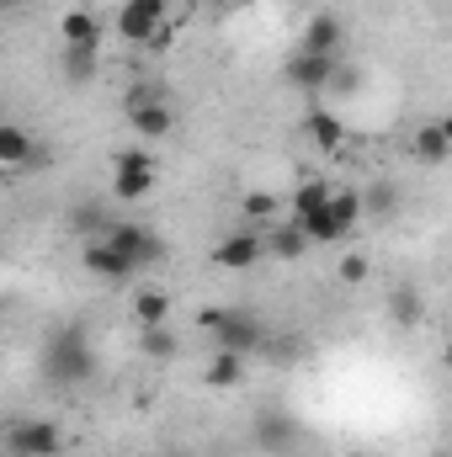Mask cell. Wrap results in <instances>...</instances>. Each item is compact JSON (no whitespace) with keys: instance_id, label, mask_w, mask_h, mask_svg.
I'll use <instances>...</instances> for the list:
<instances>
[{"instance_id":"obj_31","label":"cell","mask_w":452,"mask_h":457,"mask_svg":"<svg viewBox=\"0 0 452 457\" xmlns=\"http://www.w3.org/2000/svg\"><path fill=\"white\" fill-rule=\"evenodd\" d=\"M346 457H372V453H346Z\"/></svg>"},{"instance_id":"obj_12","label":"cell","mask_w":452,"mask_h":457,"mask_svg":"<svg viewBox=\"0 0 452 457\" xmlns=\"http://www.w3.org/2000/svg\"><path fill=\"white\" fill-rule=\"evenodd\" d=\"M113 224V208H107V197H75L70 208H64V228L75 234V239H102Z\"/></svg>"},{"instance_id":"obj_4","label":"cell","mask_w":452,"mask_h":457,"mask_svg":"<svg viewBox=\"0 0 452 457\" xmlns=\"http://www.w3.org/2000/svg\"><path fill=\"white\" fill-rule=\"evenodd\" d=\"M160 187V160L155 149H117L113 154V197L117 203H149Z\"/></svg>"},{"instance_id":"obj_32","label":"cell","mask_w":452,"mask_h":457,"mask_svg":"<svg viewBox=\"0 0 452 457\" xmlns=\"http://www.w3.org/2000/svg\"><path fill=\"white\" fill-rule=\"evenodd\" d=\"M0 107H5V102H0ZM0 122H5V117H0Z\"/></svg>"},{"instance_id":"obj_5","label":"cell","mask_w":452,"mask_h":457,"mask_svg":"<svg viewBox=\"0 0 452 457\" xmlns=\"http://www.w3.org/2000/svg\"><path fill=\"white\" fill-rule=\"evenodd\" d=\"M102 239L113 245L133 271H149V266H160V261H165V239L155 234V224H144V219H113Z\"/></svg>"},{"instance_id":"obj_30","label":"cell","mask_w":452,"mask_h":457,"mask_svg":"<svg viewBox=\"0 0 452 457\" xmlns=\"http://www.w3.org/2000/svg\"><path fill=\"white\" fill-rule=\"evenodd\" d=\"M21 5H27V0H0V11H21Z\"/></svg>"},{"instance_id":"obj_11","label":"cell","mask_w":452,"mask_h":457,"mask_svg":"<svg viewBox=\"0 0 452 457\" xmlns=\"http://www.w3.org/2000/svg\"><path fill=\"white\" fill-rule=\"evenodd\" d=\"M261 255H266V250H261V234H255V228H245V224L229 228L224 239L213 245V261H219L224 271H250Z\"/></svg>"},{"instance_id":"obj_28","label":"cell","mask_w":452,"mask_h":457,"mask_svg":"<svg viewBox=\"0 0 452 457\" xmlns=\"http://www.w3.org/2000/svg\"><path fill=\"white\" fill-rule=\"evenodd\" d=\"M351 91H362V70L340 59V64H336V75H331V86H325V96H351Z\"/></svg>"},{"instance_id":"obj_7","label":"cell","mask_w":452,"mask_h":457,"mask_svg":"<svg viewBox=\"0 0 452 457\" xmlns=\"http://www.w3.org/2000/svg\"><path fill=\"white\" fill-rule=\"evenodd\" d=\"M219 351H234V356H261V341H266V320L255 314V309H224L219 314V325L208 330Z\"/></svg>"},{"instance_id":"obj_16","label":"cell","mask_w":452,"mask_h":457,"mask_svg":"<svg viewBox=\"0 0 452 457\" xmlns=\"http://www.w3.org/2000/svg\"><path fill=\"white\" fill-rule=\"evenodd\" d=\"M0 165H5V170L43 165V154H38V138H32L27 128H16V122H0Z\"/></svg>"},{"instance_id":"obj_2","label":"cell","mask_w":452,"mask_h":457,"mask_svg":"<svg viewBox=\"0 0 452 457\" xmlns=\"http://www.w3.org/2000/svg\"><path fill=\"white\" fill-rule=\"evenodd\" d=\"M122 117H128V128H133L144 144H160V138L176 128V112H171V102H165V91H160L155 80H138V86L122 91Z\"/></svg>"},{"instance_id":"obj_21","label":"cell","mask_w":452,"mask_h":457,"mask_svg":"<svg viewBox=\"0 0 452 457\" xmlns=\"http://www.w3.org/2000/svg\"><path fill=\"white\" fill-rule=\"evenodd\" d=\"M59 75H64L70 86H91V80L102 75V48H64V54H59Z\"/></svg>"},{"instance_id":"obj_1","label":"cell","mask_w":452,"mask_h":457,"mask_svg":"<svg viewBox=\"0 0 452 457\" xmlns=\"http://www.w3.org/2000/svg\"><path fill=\"white\" fill-rule=\"evenodd\" d=\"M96 341H91V330L80 325V320H70V325H54L48 330V341L38 351V372H43V383H54V388H86L91 378H96Z\"/></svg>"},{"instance_id":"obj_10","label":"cell","mask_w":452,"mask_h":457,"mask_svg":"<svg viewBox=\"0 0 452 457\" xmlns=\"http://www.w3.org/2000/svg\"><path fill=\"white\" fill-rule=\"evenodd\" d=\"M250 436H255V447H261V453H293L304 431H298V420H293L288 410H261Z\"/></svg>"},{"instance_id":"obj_25","label":"cell","mask_w":452,"mask_h":457,"mask_svg":"<svg viewBox=\"0 0 452 457\" xmlns=\"http://www.w3.org/2000/svg\"><path fill=\"white\" fill-rule=\"evenodd\" d=\"M133 314H138L144 330H149V325H165V320H171V293H160V287H138Z\"/></svg>"},{"instance_id":"obj_14","label":"cell","mask_w":452,"mask_h":457,"mask_svg":"<svg viewBox=\"0 0 452 457\" xmlns=\"http://www.w3.org/2000/svg\"><path fill=\"white\" fill-rule=\"evenodd\" d=\"M261 250H266V255H277V261H304L314 245L304 239V228L293 224V219H277V224L261 228Z\"/></svg>"},{"instance_id":"obj_20","label":"cell","mask_w":452,"mask_h":457,"mask_svg":"<svg viewBox=\"0 0 452 457\" xmlns=\"http://www.w3.org/2000/svg\"><path fill=\"white\" fill-rule=\"evenodd\" d=\"M340 43H346L340 16L320 11V16H309V27H304V43H298V48H309V54H340Z\"/></svg>"},{"instance_id":"obj_6","label":"cell","mask_w":452,"mask_h":457,"mask_svg":"<svg viewBox=\"0 0 452 457\" xmlns=\"http://www.w3.org/2000/svg\"><path fill=\"white\" fill-rule=\"evenodd\" d=\"M165 21H171V0H122L117 16H113L117 37L133 43V48H149V43L160 37Z\"/></svg>"},{"instance_id":"obj_9","label":"cell","mask_w":452,"mask_h":457,"mask_svg":"<svg viewBox=\"0 0 452 457\" xmlns=\"http://www.w3.org/2000/svg\"><path fill=\"white\" fill-rule=\"evenodd\" d=\"M5 447L11 457H59L64 453V431L54 426V420H16L11 431H5Z\"/></svg>"},{"instance_id":"obj_17","label":"cell","mask_w":452,"mask_h":457,"mask_svg":"<svg viewBox=\"0 0 452 457\" xmlns=\"http://www.w3.org/2000/svg\"><path fill=\"white\" fill-rule=\"evenodd\" d=\"M59 37H64V48H102V16L75 5L59 16Z\"/></svg>"},{"instance_id":"obj_19","label":"cell","mask_w":452,"mask_h":457,"mask_svg":"<svg viewBox=\"0 0 452 457\" xmlns=\"http://www.w3.org/2000/svg\"><path fill=\"white\" fill-rule=\"evenodd\" d=\"M389 320H394L399 330H421V325H426V293H421L415 282H399V287L389 293Z\"/></svg>"},{"instance_id":"obj_3","label":"cell","mask_w":452,"mask_h":457,"mask_svg":"<svg viewBox=\"0 0 452 457\" xmlns=\"http://www.w3.org/2000/svg\"><path fill=\"white\" fill-rule=\"evenodd\" d=\"M293 224L304 228V239H309V245H340V239H351V234H356V224H362L356 192L336 187L325 208H314V213H304V219H293Z\"/></svg>"},{"instance_id":"obj_29","label":"cell","mask_w":452,"mask_h":457,"mask_svg":"<svg viewBox=\"0 0 452 457\" xmlns=\"http://www.w3.org/2000/svg\"><path fill=\"white\" fill-rule=\"evenodd\" d=\"M340 282H346V287L367 282V255H346V261H340Z\"/></svg>"},{"instance_id":"obj_22","label":"cell","mask_w":452,"mask_h":457,"mask_svg":"<svg viewBox=\"0 0 452 457\" xmlns=\"http://www.w3.org/2000/svg\"><path fill=\"white\" fill-rule=\"evenodd\" d=\"M304 128H309L314 149H325V154H336L340 144H346V122H340L336 112H325V107H309V117H304Z\"/></svg>"},{"instance_id":"obj_26","label":"cell","mask_w":452,"mask_h":457,"mask_svg":"<svg viewBox=\"0 0 452 457\" xmlns=\"http://www.w3.org/2000/svg\"><path fill=\"white\" fill-rule=\"evenodd\" d=\"M331 192H336V181H320V176L298 181V192H293V219H304V213L325 208V203H331Z\"/></svg>"},{"instance_id":"obj_23","label":"cell","mask_w":452,"mask_h":457,"mask_svg":"<svg viewBox=\"0 0 452 457\" xmlns=\"http://www.w3.org/2000/svg\"><path fill=\"white\" fill-rule=\"evenodd\" d=\"M239 219H245V228L261 234L266 224L282 219V197H272V192H245V197H239Z\"/></svg>"},{"instance_id":"obj_27","label":"cell","mask_w":452,"mask_h":457,"mask_svg":"<svg viewBox=\"0 0 452 457\" xmlns=\"http://www.w3.org/2000/svg\"><path fill=\"white\" fill-rule=\"evenodd\" d=\"M138 351L144 356H155V361H176V351H181V341L165 330V325H149L144 336H138Z\"/></svg>"},{"instance_id":"obj_24","label":"cell","mask_w":452,"mask_h":457,"mask_svg":"<svg viewBox=\"0 0 452 457\" xmlns=\"http://www.w3.org/2000/svg\"><path fill=\"white\" fill-rule=\"evenodd\" d=\"M203 383H208V388H239V383H245V356H234V351H213L208 367H203Z\"/></svg>"},{"instance_id":"obj_13","label":"cell","mask_w":452,"mask_h":457,"mask_svg":"<svg viewBox=\"0 0 452 457\" xmlns=\"http://www.w3.org/2000/svg\"><path fill=\"white\" fill-rule=\"evenodd\" d=\"M80 261H86V271H91L96 282H113V287H122V282H133V277H138V271H133V266L113 250V245H107V239H86V255H80Z\"/></svg>"},{"instance_id":"obj_15","label":"cell","mask_w":452,"mask_h":457,"mask_svg":"<svg viewBox=\"0 0 452 457\" xmlns=\"http://www.w3.org/2000/svg\"><path fill=\"white\" fill-rule=\"evenodd\" d=\"M410 154H415L421 165H437V170H442L452 160V128L448 122H421L415 138H410Z\"/></svg>"},{"instance_id":"obj_18","label":"cell","mask_w":452,"mask_h":457,"mask_svg":"<svg viewBox=\"0 0 452 457\" xmlns=\"http://www.w3.org/2000/svg\"><path fill=\"white\" fill-rule=\"evenodd\" d=\"M399 203H405V192H399V181H389V176H378V181H367V192H356V208H362L372 224L394 219Z\"/></svg>"},{"instance_id":"obj_8","label":"cell","mask_w":452,"mask_h":457,"mask_svg":"<svg viewBox=\"0 0 452 457\" xmlns=\"http://www.w3.org/2000/svg\"><path fill=\"white\" fill-rule=\"evenodd\" d=\"M336 64H340V54H309V48H293V59L282 64V80H288L293 91H304V96H325Z\"/></svg>"}]
</instances>
